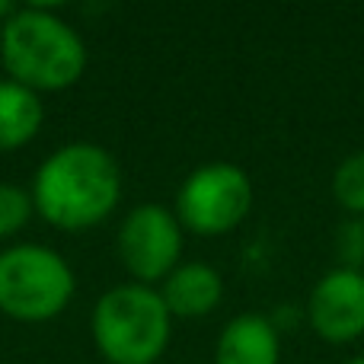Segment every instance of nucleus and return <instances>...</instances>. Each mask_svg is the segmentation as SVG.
Returning <instances> with one entry per match:
<instances>
[{
  "label": "nucleus",
  "mask_w": 364,
  "mask_h": 364,
  "mask_svg": "<svg viewBox=\"0 0 364 364\" xmlns=\"http://www.w3.org/2000/svg\"><path fill=\"white\" fill-rule=\"evenodd\" d=\"M182 224L176 211L144 201L132 208L119 227V259L134 284L154 288L179 265Z\"/></svg>",
  "instance_id": "423d86ee"
},
{
  "label": "nucleus",
  "mask_w": 364,
  "mask_h": 364,
  "mask_svg": "<svg viewBox=\"0 0 364 364\" xmlns=\"http://www.w3.org/2000/svg\"><path fill=\"white\" fill-rule=\"evenodd\" d=\"M32 208L58 230H90L115 211L122 170L100 144L74 141L42 160L32 179Z\"/></svg>",
  "instance_id": "f257e3e1"
},
{
  "label": "nucleus",
  "mask_w": 364,
  "mask_h": 364,
  "mask_svg": "<svg viewBox=\"0 0 364 364\" xmlns=\"http://www.w3.org/2000/svg\"><path fill=\"white\" fill-rule=\"evenodd\" d=\"M314 333L329 346H348L364 336V272L333 269L314 284L307 304Z\"/></svg>",
  "instance_id": "0eeeda50"
},
{
  "label": "nucleus",
  "mask_w": 364,
  "mask_h": 364,
  "mask_svg": "<svg viewBox=\"0 0 364 364\" xmlns=\"http://www.w3.org/2000/svg\"><path fill=\"white\" fill-rule=\"evenodd\" d=\"M282 336L262 314H240L220 329L214 364H278Z\"/></svg>",
  "instance_id": "6e6552de"
},
{
  "label": "nucleus",
  "mask_w": 364,
  "mask_h": 364,
  "mask_svg": "<svg viewBox=\"0 0 364 364\" xmlns=\"http://www.w3.org/2000/svg\"><path fill=\"white\" fill-rule=\"evenodd\" d=\"M0 64L19 87L58 93L83 77L87 45L61 16L42 6H23L0 26Z\"/></svg>",
  "instance_id": "f03ea898"
},
{
  "label": "nucleus",
  "mask_w": 364,
  "mask_h": 364,
  "mask_svg": "<svg viewBox=\"0 0 364 364\" xmlns=\"http://www.w3.org/2000/svg\"><path fill=\"white\" fill-rule=\"evenodd\" d=\"M348 364H364V355H358V358H352Z\"/></svg>",
  "instance_id": "2eb2a0df"
},
{
  "label": "nucleus",
  "mask_w": 364,
  "mask_h": 364,
  "mask_svg": "<svg viewBox=\"0 0 364 364\" xmlns=\"http://www.w3.org/2000/svg\"><path fill=\"white\" fill-rule=\"evenodd\" d=\"M32 195L13 182H0V240H10L29 224L32 218Z\"/></svg>",
  "instance_id": "f8f14e48"
},
{
  "label": "nucleus",
  "mask_w": 364,
  "mask_h": 364,
  "mask_svg": "<svg viewBox=\"0 0 364 364\" xmlns=\"http://www.w3.org/2000/svg\"><path fill=\"white\" fill-rule=\"evenodd\" d=\"M336 250L342 256V269H358L364 265V218H352L339 227Z\"/></svg>",
  "instance_id": "ddd939ff"
},
{
  "label": "nucleus",
  "mask_w": 364,
  "mask_h": 364,
  "mask_svg": "<svg viewBox=\"0 0 364 364\" xmlns=\"http://www.w3.org/2000/svg\"><path fill=\"white\" fill-rule=\"evenodd\" d=\"M13 13H16V6L6 4V0H0V23H6V19H10Z\"/></svg>",
  "instance_id": "4468645a"
},
{
  "label": "nucleus",
  "mask_w": 364,
  "mask_h": 364,
  "mask_svg": "<svg viewBox=\"0 0 364 364\" xmlns=\"http://www.w3.org/2000/svg\"><path fill=\"white\" fill-rule=\"evenodd\" d=\"M333 195L352 218H364V151H355L336 166Z\"/></svg>",
  "instance_id": "9b49d317"
},
{
  "label": "nucleus",
  "mask_w": 364,
  "mask_h": 364,
  "mask_svg": "<svg viewBox=\"0 0 364 364\" xmlns=\"http://www.w3.org/2000/svg\"><path fill=\"white\" fill-rule=\"evenodd\" d=\"M252 208V182L233 164L192 170L176 192V218L198 237H224L243 224Z\"/></svg>",
  "instance_id": "39448f33"
},
{
  "label": "nucleus",
  "mask_w": 364,
  "mask_h": 364,
  "mask_svg": "<svg viewBox=\"0 0 364 364\" xmlns=\"http://www.w3.org/2000/svg\"><path fill=\"white\" fill-rule=\"evenodd\" d=\"M160 297H164L170 316L198 320V316H208L220 304L224 278L218 275V269H211L205 262H179L160 282Z\"/></svg>",
  "instance_id": "1a4fd4ad"
},
{
  "label": "nucleus",
  "mask_w": 364,
  "mask_h": 364,
  "mask_svg": "<svg viewBox=\"0 0 364 364\" xmlns=\"http://www.w3.org/2000/svg\"><path fill=\"white\" fill-rule=\"evenodd\" d=\"M45 109L38 93L13 80H0V154L26 147L38 134Z\"/></svg>",
  "instance_id": "9d476101"
},
{
  "label": "nucleus",
  "mask_w": 364,
  "mask_h": 364,
  "mask_svg": "<svg viewBox=\"0 0 364 364\" xmlns=\"http://www.w3.org/2000/svg\"><path fill=\"white\" fill-rule=\"evenodd\" d=\"M74 297V272L64 256L42 243L0 252V314L19 323H45L64 314Z\"/></svg>",
  "instance_id": "20e7f679"
},
{
  "label": "nucleus",
  "mask_w": 364,
  "mask_h": 364,
  "mask_svg": "<svg viewBox=\"0 0 364 364\" xmlns=\"http://www.w3.org/2000/svg\"><path fill=\"white\" fill-rule=\"evenodd\" d=\"M90 329L109 364H157L170 346L173 316L157 288L132 282L96 301Z\"/></svg>",
  "instance_id": "7ed1b4c3"
}]
</instances>
